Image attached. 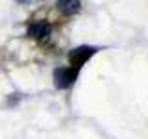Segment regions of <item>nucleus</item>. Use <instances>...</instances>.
I'll return each mask as SVG.
<instances>
[{"label":"nucleus","instance_id":"obj_3","mask_svg":"<svg viewBox=\"0 0 148 139\" xmlns=\"http://www.w3.org/2000/svg\"><path fill=\"white\" fill-rule=\"evenodd\" d=\"M52 32V26L46 21H35L28 26V35L34 37V39H46Z\"/></svg>","mask_w":148,"mask_h":139},{"label":"nucleus","instance_id":"obj_1","mask_svg":"<svg viewBox=\"0 0 148 139\" xmlns=\"http://www.w3.org/2000/svg\"><path fill=\"white\" fill-rule=\"evenodd\" d=\"M76 76H78V69H74V67L56 69L54 71V83L58 89H67V87H71L74 83Z\"/></svg>","mask_w":148,"mask_h":139},{"label":"nucleus","instance_id":"obj_4","mask_svg":"<svg viewBox=\"0 0 148 139\" xmlns=\"http://www.w3.org/2000/svg\"><path fill=\"white\" fill-rule=\"evenodd\" d=\"M58 9L63 15H74L80 11V0H58Z\"/></svg>","mask_w":148,"mask_h":139},{"label":"nucleus","instance_id":"obj_2","mask_svg":"<svg viewBox=\"0 0 148 139\" xmlns=\"http://www.w3.org/2000/svg\"><path fill=\"white\" fill-rule=\"evenodd\" d=\"M95 52H96L95 46H78V48H72L71 52H69V61H71V67L80 69Z\"/></svg>","mask_w":148,"mask_h":139}]
</instances>
